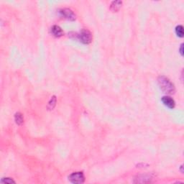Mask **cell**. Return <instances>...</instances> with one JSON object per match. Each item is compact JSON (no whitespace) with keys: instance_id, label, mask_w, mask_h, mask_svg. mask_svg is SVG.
I'll return each instance as SVG.
<instances>
[{"instance_id":"cell-5","label":"cell","mask_w":184,"mask_h":184,"mask_svg":"<svg viewBox=\"0 0 184 184\" xmlns=\"http://www.w3.org/2000/svg\"><path fill=\"white\" fill-rule=\"evenodd\" d=\"M162 102L163 103V104L165 106H167L169 109H174L176 106V102L174 101L173 99L171 98V97H168V96H165V97H163L161 99Z\"/></svg>"},{"instance_id":"cell-12","label":"cell","mask_w":184,"mask_h":184,"mask_svg":"<svg viewBox=\"0 0 184 184\" xmlns=\"http://www.w3.org/2000/svg\"><path fill=\"white\" fill-rule=\"evenodd\" d=\"M180 53L182 56H183V44H181V45H180Z\"/></svg>"},{"instance_id":"cell-4","label":"cell","mask_w":184,"mask_h":184,"mask_svg":"<svg viewBox=\"0 0 184 184\" xmlns=\"http://www.w3.org/2000/svg\"><path fill=\"white\" fill-rule=\"evenodd\" d=\"M59 14L61 17L66 19L70 21H74L75 20V15L72 10L70 9H62L59 11Z\"/></svg>"},{"instance_id":"cell-9","label":"cell","mask_w":184,"mask_h":184,"mask_svg":"<svg viewBox=\"0 0 184 184\" xmlns=\"http://www.w3.org/2000/svg\"><path fill=\"white\" fill-rule=\"evenodd\" d=\"M176 33L179 37H183V27L182 25H178L176 27Z\"/></svg>"},{"instance_id":"cell-10","label":"cell","mask_w":184,"mask_h":184,"mask_svg":"<svg viewBox=\"0 0 184 184\" xmlns=\"http://www.w3.org/2000/svg\"><path fill=\"white\" fill-rule=\"evenodd\" d=\"M56 104V98L55 96H53V97H51V99L49 102L48 105V110H53V108L55 107Z\"/></svg>"},{"instance_id":"cell-8","label":"cell","mask_w":184,"mask_h":184,"mask_svg":"<svg viewBox=\"0 0 184 184\" xmlns=\"http://www.w3.org/2000/svg\"><path fill=\"white\" fill-rule=\"evenodd\" d=\"M15 120L17 125H22L24 122V118H23V114L20 112H17L15 115Z\"/></svg>"},{"instance_id":"cell-7","label":"cell","mask_w":184,"mask_h":184,"mask_svg":"<svg viewBox=\"0 0 184 184\" xmlns=\"http://www.w3.org/2000/svg\"><path fill=\"white\" fill-rule=\"evenodd\" d=\"M122 4V1H114L111 2V6H110V9L113 12H117L121 8Z\"/></svg>"},{"instance_id":"cell-11","label":"cell","mask_w":184,"mask_h":184,"mask_svg":"<svg viewBox=\"0 0 184 184\" xmlns=\"http://www.w3.org/2000/svg\"><path fill=\"white\" fill-rule=\"evenodd\" d=\"M1 183H15V182L12 179L9 178H4L1 179Z\"/></svg>"},{"instance_id":"cell-2","label":"cell","mask_w":184,"mask_h":184,"mask_svg":"<svg viewBox=\"0 0 184 184\" xmlns=\"http://www.w3.org/2000/svg\"><path fill=\"white\" fill-rule=\"evenodd\" d=\"M78 40L84 44H89L92 41V34L88 30H83L78 35Z\"/></svg>"},{"instance_id":"cell-3","label":"cell","mask_w":184,"mask_h":184,"mask_svg":"<svg viewBox=\"0 0 184 184\" xmlns=\"http://www.w3.org/2000/svg\"><path fill=\"white\" fill-rule=\"evenodd\" d=\"M68 179L72 183L80 184L83 183L85 180V177L82 172L73 173L68 176Z\"/></svg>"},{"instance_id":"cell-1","label":"cell","mask_w":184,"mask_h":184,"mask_svg":"<svg viewBox=\"0 0 184 184\" xmlns=\"http://www.w3.org/2000/svg\"><path fill=\"white\" fill-rule=\"evenodd\" d=\"M158 83L160 89L163 93L167 94H173L176 92L175 86L166 76H160L158 78Z\"/></svg>"},{"instance_id":"cell-6","label":"cell","mask_w":184,"mask_h":184,"mask_svg":"<svg viewBox=\"0 0 184 184\" xmlns=\"http://www.w3.org/2000/svg\"><path fill=\"white\" fill-rule=\"evenodd\" d=\"M51 32L56 37H60L63 35V31L61 27L58 25H53L51 28Z\"/></svg>"},{"instance_id":"cell-13","label":"cell","mask_w":184,"mask_h":184,"mask_svg":"<svg viewBox=\"0 0 184 184\" xmlns=\"http://www.w3.org/2000/svg\"><path fill=\"white\" fill-rule=\"evenodd\" d=\"M180 171H181L182 173H183V165H182V166H180Z\"/></svg>"}]
</instances>
